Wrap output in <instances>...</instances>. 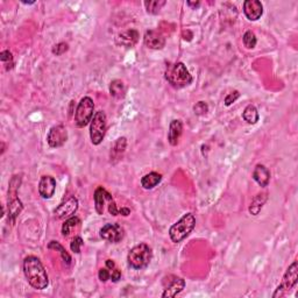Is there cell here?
I'll return each instance as SVG.
<instances>
[{
  "instance_id": "1",
  "label": "cell",
  "mask_w": 298,
  "mask_h": 298,
  "mask_svg": "<svg viewBox=\"0 0 298 298\" xmlns=\"http://www.w3.org/2000/svg\"><path fill=\"white\" fill-rule=\"evenodd\" d=\"M23 273L29 284L37 290H43L48 287L49 277L44 269L42 262L37 256H27L23 260Z\"/></svg>"
},
{
  "instance_id": "2",
  "label": "cell",
  "mask_w": 298,
  "mask_h": 298,
  "mask_svg": "<svg viewBox=\"0 0 298 298\" xmlns=\"http://www.w3.org/2000/svg\"><path fill=\"white\" fill-rule=\"evenodd\" d=\"M166 79L172 88L183 89L192 83V76L183 62L169 64L166 69Z\"/></svg>"
},
{
  "instance_id": "3",
  "label": "cell",
  "mask_w": 298,
  "mask_h": 298,
  "mask_svg": "<svg viewBox=\"0 0 298 298\" xmlns=\"http://www.w3.org/2000/svg\"><path fill=\"white\" fill-rule=\"evenodd\" d=\"M153 259V250L147 243H139L128 252L127 262L130 268L140 270L148 267Z\"/></svg>"
},
{
  "instance_id": "4",
  "label": "cell",
  "mask_w": 298,
  "mask_h": 298,
  "mask_svg": "<svg viewBox=\"0 0 298 298\" xmlns=\"http://www.w3.org/2000/svg\"><path fill=\"white\" fill-rule=\"evenodd\" d=\"M196 226V218L192 213L184 214L182 218L175 223L169 229V237L172 242L180 243L190 235Z\"/></svg>"
},
{
  "instance_id": "5",
  "label": "cell",
  "mask_w": 298,
  "mask_h": 298,
  "mask_svg": "<svg viewBox=\"0 0 298 298\" xmlns=\"http://www.w3.org/2000/svg\"><path fill=\"white\" fill-rule=\"evenodd\" d=\"M298 282V263L297 261H294L293 263L289 266V268L285 272L284 276H283L282 282L277 287L276 291L274 293L273 297L279 298L285 296L288 293H290L291 289H294L297 285Z\"/></svg>"
},
{
  "instance_id": "6",
  "label": "cell",
  "mask_w": 298,
  "mask_h": 298,
  "mask_svg": "<svg viewBox=\"0 0 298 298\" xmlns=\"http://www.w3.org/2000/svg\"><path fill=\"white\" fill-rule=\"evenodd\" d=\"M107 130V118L104 111L94 113L90 123V138L92 145L98 146L103 142Z\"/></svg>"
},
{
  "instance_id": "7",
  "label": "cell",
  "mask_w": 298,
  "mask_h": 298,
  "mask_svg": "<svg viewBox=\"0 0 298 298\" xmlns=\"http://www.w3.org/2000/svg\"><path fill=\"white\" fill-rule=\"evenodd\" d=\"M94 103L90 97H84L80 99L74 112V124L77 127L82 128L90 124L93 118Z\"/></svg>"
},
{
  "instance_id": "8",
  "label": "cell",
  "mask_w": 298,
  "mask_h": 298,
  "mask_svg": "<svg viewBox=\"0 0 298 298\" xmlns=\"http://www.w3.org/2000/svg\"><path fill=\"white\" fill-rule=\"evenodd\" d=\"M125 229L119 224H106L100 228V237L112 243H118L124 239Z\"/></svg>"
},
{
  "instance_id": "9",
  "label": "cell",
  "mask_w": 298,
  "mask_h": 298,
  "mask_svg": "<svg viewBox=\"0 0 298 298\" xmlns=\"http://www.w3.org/2000/svg\"><path fill=\"white\" fill-rule=\"evenodd\" d=\"M68 141V130L64 125H56L50 128L48 135H47V142L52 148L62 147Z\"/></svg>"
},
{
  "instance_id": "10",
  "label": "cell",
  "mask_w": 298,
  "mask_h": 298,
  "mask_svg": "<svg viewBox=\"0 0 298 298\" xmlns=\"http://www.w3.org/2000/svg\"><path fill=\"white\" fill-rule=\"evenodd\" d=\"M78 199L76 197H70L67 201L61 203L57 207L55 208L54 213H55V218L56 219H65L68 217L73 216L77 212L78 210Z\"/></svg>"
},
{
  "instance_id": "11",
  "label": "cell",
  "mask_w": 298,
  "mask_h": 298,
  "mask_svg": "<svg viewBox=\"0 0 298 298\" xmlns=\"http://www.w3.org/2000/svg\"><path fill=\"white\" fill-rule=\"evenodd\" d=\"M144 42L147 48L159 50L162 49L163 47L166 46V37L161 32L150 29V31H147L145 33Z\"/></svg>"
},
{
  "instance_id": "12",
  "label": "cell",
  "mask_w": 298,
  "mask_h": 298,
  "mask_svg": "<svg viewBox=\"0 0 298 298\" xmlns=\"http://www.w3.org/2000/svg\"><path fill=\"white\" fill-rule=\"evenodd\" d=\"M243 13L250 21H256L263 14V5L259 0H246L243 2Z\"/></svg>"
},
{
  "instance_id": "13",
  "label": "cell",
  "mask_w": 298,
  "mask_h": 298,
  "mask_svg": "<svg viewBox=\"0 0 298 298\" xmlns=\"http://www.w3.org/2000/svg\"><path fill=\"white\" fill-rule=\"evenodd\" d=\"M56 191V181L52 176H42L38 182V193L43 199H49Z\"/></svg>"
},
{
  "instance_id": "14",
  "label": "cell",
  "mask_w": 298,
  "mask_h": 298,
  "mask_svg": "<svg viewBox=\"0 0 298 298\" xmlns=\"http://www.w3.org/2000/svg\"><path fill=\"white\" fill-rule=\"evenodd\" d=\"M139 37V32L136 29H128V31L118 34V37H115V42L118 46L125 47V48H132L138 43Z\"/></svg>"
},
{
  "instance_id": "15",
  "label": "cell",
  "mask_w": 298,
  "mask_h": 298,
  "mask_svg": "<svg viewBox=\"0 0 298 298\" xmlns=\"http://www.w3.org/2000/svg\"><path fill=\"white\" fill-rule=\"evenodd\" d=\"M186 288V281H184L182 277H172V279L169 283L168 287H166L165 291H163L162 297L163 298H172L176 297L178 294H181L182 291Z\"/></svg>"
},
{
  "instance_id": "16",
  "label": "cell",
  "mask_w": 298,
  "mask_h": 298,
  "mask_svg": "<svg viewBox=\"0 0 298 298\" xmlns=\"http://www.w3.org/2000/svg\"><path fill=\"white\" fill-rule=\"evenodd\" d=\"M127 147V139L123 136L115 140V142L111 147V151H110V160L112 163H117L124 157L125 151H126Z\"/></svg>"
},
{
  "instance_id": "17",
  "label": "cell",
  "mask_w": 298,
  "mask_h": 298,
  "mask_svg": "<svg viewBox=\"0 0 298 298\" xmlns=\"http://www.w3.org/2000/svg\"><path fill=\"white\" fill-rule=\"evenodd\" d=\"M94 207H96V211L98 214H103L104 213V206H105V203H109L110 201H112L113 197L111 196V193L107 192L103 186H98L94 191Z\"/></svg>"
},
{
  "instance_id": "18",
  "label": "cell",
  "mask_w": 298,
  "mask_h": 298,
  "mask_svg": "<svg viewBox=\"0 0 298 298\" xmlns=\"http://www.w3.org/2000/svg\"><path fill=\"white\" fill-rule=\"evenodd\" d=\"M183 133V123L181 120H172L169 125L168 130V142L171 146H177Z\"/></svg>"
},
{
  "instance_id": "19",
  "label": "cell",
  "mask_w": 298,
  "mask_h": 298,
  "mask_svg": "<svg viewBox=\"0 0 298 298\" xmlns=\"http://www.w3.org/2000/svg\"><path fill=\"white\" fill-rule=\"evenodd\" d=\"M253 178H254V181L260 186L262 187L268 186V184H269L270 182L269 169L263 165H258L254 168V171H253Z\"/></svg>"
},
{
  "instance_id": "20",
  "label": "cell",
  "mask_w": 298,
  "mask_h": 298,
  "mask_svg": "<svg viewBox=\"0 0 298 298\" xmlns=\"http://www.w3.org/2000/svg\"><path fill=\"white\" fill-rule=\"evenodd\" d=\"M8 217H10V220L12 223H16V220L18 218L21 211L23 210V204L22 202L18 198V196H12V197H8Z\"/></svg>"
},
{
  "instance_id": "21",
  "label": "cell",
  "mask_w": 298,
  "mask_h": 298,
  "mask_svg": "<svg viewBox=\"0 0 298 298\" xmlns=\"http://www.w3.org/2000/svg\"><path fill=\"white\" fill-rule=\"evenodd\" d=\"M268 201V193L267 192H262L258 193L254 198H253L252 203H250L249 206V212L252 216H258L260 213V211L263 207V205L266 204V202Z\"/></svg>"
},
{
  "instance_id": "22",
  "label": "cell",
  "mask_w": 298,
  "mask_h": 298,
  "mask_svg": "<svg viewBox=\"0 0 298 298\" xmlns=\"http://www.w3.org/2000/svg\"><path fill=\"white\" fill-rule=\"evenodd\" d=\"M161 181H162V175L156 171H151L141 178V186L146 190H150L154 189Z\"/></svg>"
},
{
  "instance_id": "23",
  "label": "cell",
  "mask_w": 298,
  "mask_h": 298,
  "mask_svg": "<svg viewBox=\"0 0 298 298\" xmlns=\"http://www.w3.org/2000/svg\"><path fill=\"white\" fill-rule=\"evenodd\" d=\"M126 85L123 80L120 79H114L112 80L111 84H110V93L113 98L115 99H123L126 96Z\"/></svg>"
},
{
  "instance_id": "24",
  "label": "cell",
  "mask_w": 298,
  "mask_h": 298,
  "mask_svg": "<svg viewBox=\"0 0 298 298\" xmlns=\"http://www.w3.org/2000/svg\"><path fill=\"white\" fill-rule=\"evenodd\" d=\"M242 118L247 124L255 125L259 121V119H260L258 109H256L254 105H252V104H249V105L246 106V109L243 110Z\"/></svg>"
},
{
  "instance_id": "25",
  "label": "cell",
  "mask_w": 298,
  "mask_h": 298,
  "mask_svg": "<svg viewBox=\"0 0 298 298\" xmlns=\"http://www.w3.org/2000/svg\"><path fill=\"white\" fill-rule=\"evenodd\" d=\"M80 225V219L78 217H71V218L67 219L62 225V235L64 238H68L71 233V231L74 228L79 227Z\"/></svg>"
},
{
  "instance_id": "26",
  "label": "cell",
  "mask_w": 298,
  "mask_h": 298,
  "mask_svg": "<svg viewBox=\"0 0 298 298\" xmlns=\"http://www.w3.org/2000/svg\"><path fill=\"white\" fill-rule=\"evenodd\" d=\"M48 249H55L57 250V252H59V254H61L62 256V260L64 261V263H67V266H69V264L71 263V256L69 253L65 250V248L63 246L61 245V243L58 242V241H50V242L48 243Z\"/></svg>"
},
{
  "instance_id": "27",
  "label": "cell",
  "mask_w": 298,
  "mask_h": 298,
  "mask_svg": "<svg viewBox=\"0 0 298 298\" xmlns=\"http://www.w3.org/2000/svg\"><path fill=\"white\" fill-rule=\"evenodd\" d=\"M166 4L167 2L165 0H149V1L147 0V1H145L146 10L149 14H157Z\"/></svg>"
},
{
  "instance_id": "28",
  "label": "cell",
  "mask_w": 298,
  "mask_h": 298,
  "mask_svg": "<svg viewBox=\"0 0 298 298\" xmlns=\"http://www.w3.org/2000/svg\"><path fill=\"white\" fill-rule=\"evenodd\" d=\"M242 42L247 49H253L255 48L256 43H258V38L252 31H247L242 37Z\"/></svg>"
},
{
  "instance_id": "29",
  "label": "cell",
  "mask_w": 298,
  "mask_h": 298,
  "mask_svg": "<svg viewBox=\"0 0 298 298\" xmlns=\"http://www.w3.org/2000/svg\"><path fill=\"white\" fill-rule=\"evenodd\" d=\"M0 59H1L2 63H5L6 65V70H11L13 68L14 62H13V56H12V53L10 50H4L0 54Z\"/></svg>"
},
{
  "instance_id": "30",
  "label": "cell",
  "mask_w": 298,
  "mask_h": 298,
  "mask_svg": "<svg viewBox=\"0 0 298 298\" xmlns=\"http://www.w3.org/2000/svg\"><path fill=\"white\" fill-rule=\"evenodd\" d=\"M193 112L197 115H205L208 112V105L205 101H198V103L193 106Z\"/></svg>"
},
{
  "instance_id": "31",
  "label": "cell",
  "mask_w": 298,
  "mask_h": 298,
  "mask_svg": "<svg viewBox=\"0 0 298 298\" xmlns=\"http://www.w3.org/2000/svg\"><path fill=\"white\" fill-rule=\"evenodd\" d=\"M84 245V241L80 237H74L73 241H71L70 243V249L73 250L74 253H76V254H79L80 253V247Z\"/></svg>"
},
{
  "instance_id": "32",
  "label": "cell",
  "mask_w": 298,
  "mask_h": 298,
  "mask_svg": "<svg viewBox=\"0 0 298 298\" xmlns=\"http://www.w3.org/2000/svg\"><path fill=\"white\" fill-rule=\"evenodd\" d=\"M68 49H69V46H68V43H65V42H59V43L55 44V46L53 47L52 52H53L54 55L61 56L62 54H64L65 52H68Z\"/></svg>"
},
{
  "instance_id": "33",
  "label": "cell",
  "mask_w": 298,
  "mask_h": 298,
  "mask_svg": "<svg viewBox=\"0 0 298 298\" xmlns=\"http://www.w3.org/2000/svg\"><path fill=\"white\" fill-rule=\"evenodd\" d=\"M240 96H241V94H240L239 91H237V90L232 91L231 93H228L227 96L225 97V99H224V103H225L226 106H231L232 104L237 101V99H239Z\"/></svg>"
},
{
  "instance_id": "34",
  "label": "cell",
  "mask_w": 298,
  "mask_h": 298,
  "mask_svg": "<svg viewBox=\"0 0 298 298\" xmlns=\"http://www.w3.org/2000/svg\"><path fill=\"white\" fill-rule=\"evenodd\" d=\"M98 277L101 282H107L110 279H111V273H110V269L107 268H101L98 272Z\"/></svg>"
},
{
  "instance_id": "35",
  "label": "cell",
  "mask_w": 298,
  "mask_h": 298,
  "mask_svg": "<svg viewBox=\"0 0 298 298\" xmlns=\"http://www.w3.org/2000/svg\"><path fill=\"white\" fill-rule=\"evenodd\" d=\"M109 212L111 216H118L119 214V210L117 207V204H115V202L113 201H110L109 202Z\"/></svg>"
},
{
  "instance_id": "36",
  "label": "cell",
  "mask_w": 298,
  "mask_h": 298,
  "mask_svg": "<svg viewBox=\"0 0 298 298\" xmlns=\"http://www.w3.org/2000/svg\"><path fill=\"white\" fill-rule=\"evenodd\" d=\"M120 279H121V272L119 269H117V268H114V269L111 272V281L117 283Z\"/></svg>"
},
{
  "instance_id": "37",
  "label": "cell",
  "mask_w": 298,
  "mask_h": 298,
  "mask_svg": "<svg viewBox=\"0 0 298 298\" xmlns=\"http://www.w3.org/2000/svg\"><path fill=\"white\" fill-rule=\"evenodd\" d=\"M119 213L123 214L124 217L130 216V208H128V207H121L120 210H119Z\"/></svg>"
},
{
  "instance_id": "38",
  "label": "cell",
  "mask_w": 298,
  "mask_h": 298,
  "mask_svg": "<svg viewBox=\"0 0 298 298\" xmlns=\"http://www.w3.org/2000/svg\"><path fill=\"white\" fill-rule=\"evenodd\" d=\"M186 5L190 6V7H191V8H193V10H196V8H198L199 6H201V2H199V1H196V2L186 1Z\"/></svg>"
},
{
  "instance_id": "39",
  "label": "cell",
  "mask_w": 298,
  "mask_h": 298,
  "mask_svg": "<svg viewBox=\"0 0 298 298\" xmlns=\"http://www.w3.org/2000/svg\"><path fill=\"white\" fill-rule=\"evenodd\" d=\"M106 268L110 270H113L115 268V263L112 260H106Z\"/></svg>"
}]
</instances>
